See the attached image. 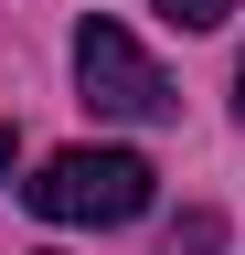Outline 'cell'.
Returning a JSON list of instances; mask_svg holds the SVG:
<instances>
[{
    "mask_svg": "<svg viewBox=\"0 0 245 255\" xmlns=\"http://www.w3.org/2000/svg\"><path fill=\"white\" fill-rule=\"evenodd\" d=\"M149 11H160L171 32H213V21H224V11H235V0H149Z\"/></svg>",
    "mask_w": 245,
    "mask_h": 255,
    "instance_id": "cell-3",
    "label": "cell"
},
{
    "mask_svg": "<svg viewBox=\"0 0 245 255\" xmlns=\"http://www.w3.org/2000/svg\"><path fill=\"white\" fill-rule=\"evenodd\" d=\"M21 202L43 223H139L149 213V159L139 149H64L21 181Z\"/></svg>",
    "mask_w": 245,
    "mask_h": 255,
    "instance_id": "cell-1",
    "label": "cell"
},
{
    "mask_svg": "<svg viewBox=\"0 0 245 255\" xmlns=\"http://www.w3.org/2000/svg\"><path fill=\"white\" fill-rule=\"evenodd\" d=\"M213 245H224V223H213V213H181V223H171V245H160V255H213Z\"/></svg>",
    "mask_w": 245,
    "mask_h": 255,
    "instance_id": "cell-4",
    "label": "cell"
},
{
    "mask_svg": "<svg viewBox=\"0 0 245 255\" xmlns=\"http://www.w3.org/2000/svg\"><path fill=\"white\" fill-rule=\"evenodd\" d=\"M0 181H11V128H0Z\"/></svg>",
    "mask_w": 245,
    "mask_h": 255,
    "instance_id": "cell-5",
    "label": "cell"
},
{
    "mask_svg": "<svg viewBox=\"0 0 245 255\" xmlns=\"http://www.w3.org/2000/svg\"><path fill=\"white\" fill-rule=\"evenodd\" d=\"M235 107H245V64H235Z\"/></svg>",
    "mask_w": 245,
    "mask_h": 255,
    "instance_id": "cell-6",
    "label": "cell"
},
{
    "mask_svg": "<svg viewBox=\"0 0 245 255\" xmlns=\"http://www.w3.org/2000/svg\"><path fill=\"white\" fill-rule=\"evenodd\" d=\"M75 85H85V107L139 117V128L181 107V96H171V75H160V64H149L128 32H117V21H96V11H85V32H75Z\"/></svg>",
    "mask_w": 245,
    "mask_h": 255,
    "instance_id": "cell-2",
    "label": "cell"
}]
</instances>
